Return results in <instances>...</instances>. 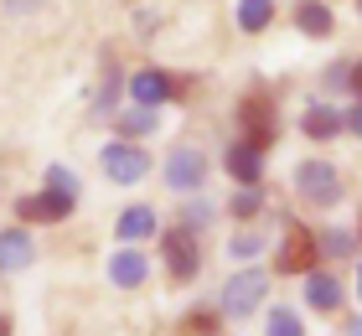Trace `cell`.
<instances>
[{"instance_id": "1", "label": "cell", "mask_w": 362, "mask_h": 336, "mask_svg": "<svg viewBox=\"0 0 362 336\" xmlns=\"http://www.w3.org/2000/svg\"><path fill=\"white\" fill-rule=\"evenodd\" d=\"M264 290H269V274L264 269H243V274H233L223 284V295H218V311L223 315H249L264 306Z\"/></svg>"}, {"instance_id": "2", "label": "cell", "mask_w": 362, "mask_h": 336, "mask_svg": "<svg viewBox=\"0 0 362 336\" xmlns=\"http://www.w3.org/2000/svg\"><path fill=\"white\" fill-rule=\"evenodd\" d=\"M98 166H104L109 181H119V187H135V181L151 171V156H145L140 145H124V140H109L98 150Z\"/></svg>"}, {"instance_id": "3", "label": "cell", "mask_w": 362, "mask_h": 336, "mask_svg": "<svg viewBox=\"0 0 362 336\" xmlns=\"http://www.w3.org/2000/svg\"><path fill=\"white\" fill-rule=\"evenodd\" d=\"M160 176H166L171 192H197L207 181V156L197 145H176L166 161H160Z\"/></svg>"}, {"instance_id": "4", "label": "cell", "mask_w": 362, "mask_h": 336, "mask_svg": "<svg viewBox=\"0 0 362 336\" xmlns=\"http://www.w3.org/2000/svg\"><path fill=\"white\" fill-rule=\"evenodd\" d=\"M295 187H300V197L310 207H337L341 202V176H337V166H326V161H305L300 171H295Z\"/></svg>"}, {"instance_id": "5", "label": "cell", "mask_w": 362, "mask_h": 336, "mask_svg": "<svg viewBox=\"0 0 362 336\" xmlns=\"http://www.w3.org/2000/svg\"><path fill=\"white\" fill-rule=\"evenodd\" d=\"M238 124H243V140L249 145H274V98L269 93H249L238 104Z\"/></svg>"}, {"instance_id": "6", "label": "cell", "mask_w": 362, "mask_h": 336, "mask_svg": "<svg viewBox=\"0 0 362 336\" xmlns=\"http://www.w3.org/2000/svg\"><path fill=\"white\" fill-rule=\"evenodd\" d=\"M316 248H321V238H310L300 223H290L285 243H279V254H274V269H279V274H300V269L316 264Z\"/></svg>"}, {"instance_id": "7", "label": "cell", "mask_w": 362, "mask_h": 336, "mask_svg": "<svg viewBox=\"0 0 362 336\" xmlns=\"http://www.w3.org/2000/svg\"><path fill=\"white\" fill-rule=\"evenodd\" d=\"M160 254H166V269L176 279H192L197 264H202V254H197V233L192 228H171L166 238H160Z\"/></svg>"}, {"instance_id": "8", "label": "cell", "mask_w": 362, "mask_h": 336, "mask_svg": "<svg viewBox=\"0 0 362 336\" xmlns=\"http://www.w3.org/2000/svg\"><path fill=\"white\" fill-rule=\"evenodd\" d=\"M129 98L145 104V109H160V104H171V98H176V83L160 73V67H140V73L129 78Z\"/></svg>"}, {"instance_id": "9", "label": "cell", "mask_w": 362, "mask_h": 336, "mask_svg": "<svg viewBox=\"0 0 362 336\" xmlns=\"http://www.w3.org/2000/svg\"><path fill=\"white\" fill-rule=\"evenodd\" d=\"M16 212L26 217V223H62V217L73 212V197H62V192H31L16 202Z\"/></svg>"}, {"instance_id": "10", "label": "cell", "mask_w": 362, "mask_h": 336, "mask_svg": "<svg viewBox=\"0 0 362 336\" xmlns=\"http://www.w3.org/2000/svg\"><path fill=\"white\" fill-rule=\"evenodd\" d=\"M228 176H233L238 187H259V176H264V150L249 145V140L228 145Z\"/></svg>"}, {"instance_id": "11", "label": "cell", "mask_w": 362, "mask_h": 336, "mask_svg": "<svg viewBox=\"0 0 362 336\" xmlns=\"http://www.w3.org/2000/svg\"><path fill=\"white\" fill-rule=\"evenodd\" d=\"M145 274H151V259H145L140 248H119V254L109 259V279L119 284V290H140Z\"/></svg>"}, {"instance_id": "12", "label": "cell", "mask_w": 362, "mask_h": 336, "mask_svg": "<svg viewBox=\"0 0 362 336\" xmlns=\"http://www.w3.org/2000/svg\"><path fill=\"white\" fill-rule=\"evenodd\" d=\"M305 306L310 311H321V315H332L341 306V284L332 274H321V269H310V279H305Z\"/></svg>"}, {"instance_id": "13", "label": "cell", "mask_w": 362, "mask_h": 336, "mask_svg": "<svg viewBox=\"0 0 362 336\" xmlns=\"http://www.w3.org/2000/svg\"><path fill=\"white\" fill-rule=\"evenodd\" d=\"M160 223H156V212L151 207H124L119 212V223H114V233H119V243H140V238H151Z\"/></svg>"}, {"instance_id": "14", "label": "cell", "mask_w": 362, "mask_h": 336, "mask_svg": "<svg viewBox=\"0 0 362 336\" xmlns=\"http://www.w3.org/2000/svg\"><path fill=\"white\" fill-rule=\"evenodd\" d=\"M295 26L305 31V37H332V6H321V0H300L295 6Z\"/></svg>"}, {"instance_id": "15", "label": "cell", "mask_w": 362, "mask_h": 336, "mask_svg": "<svg viewBox=\"0 0 362 336\" xmlns=\"http://www.w3.org/2000/svg\"><path fill=\"white\" fill-rule=\"evenodd\" d=\"M341 124H347V120H341L332 104H310L305 120H300V129L310 134V140H332V134H341Z\"/></svg>"}, {"instance_id": "16", "label": "cell", "mask_w": 362, "mask_h": 336, "mask_svg": "<svg viewBox=\"0 0 362 336\" xmlns=\"http://www.w3.org/2000/svg\"><path fill=\"white\" fill-rule=\"evenodd\" d=\"M0 264H6L11 274L31 264V238H26V228H6V238H0Z\"/></svg>"}, {"instance_id": "17", "label": "cell", "mask_w": 362, "mask_h": 336, "mask_svg": "<svg viewBox=\"0 0 362 336\" xmlns=\"http://www.w3.org/2000/svg\"><path fill=\"white\" fill-rule=\"evenodd\" d=\"M274 21V0H238V26L243 31H264Z\"/></svg>"}, {"instance_id": "18", "label": "cell", "mask_w": 362, "mask_h": 336, "mask_svg": "<svg viewBox=\"0 0 362 336\" xmlns=\"http://www.w3.org/2000/svg\"><path fill=\"white\" fill-rule=\"evenodd\" d=\"M114 129H119V134H151L156 129V109H145V104L124 109L119 120H114Z\"/></svg>"}, {"instance_id": "19", "label": "cell", "mask_w": 362, "mask_h": 336, "mask_svg": "<svg viewBox=\"0 0 362 336\" xmlns=\"http://www.w3.org/2000/svg\"><path fill=\"white\" fill-rule=\"evenodd\" d=\"M264 336H305V326H300V315H295L290 306H274V311H269Z\"/></svg>"}, {"instance_id": "20", "label": "cell", "mask_w": 362, "mask_h": 336, "mask_svg": "<svg viewBox=\"0 0 362 336\" xmlns=\"http://www.w3.org/2000/svg\"><path fill=\"white\" fill-rule=\"evenodd\" d=\"M47 192H62L78 202V176L68 171V166H47Z\"/></svg>"}, {"instance_id": "21", "label": "cell", "mask_w": 362, "mask_h": 336, "mask_svg": "<svg viewBox=\"0 0 362 336\" xmlns=\"http://www.w3.org/2000/svg\"><path fill=\"white\" fill-rule=\"evenodd\" d=\"M321 248H326L332 259H347V254H352V233H347V228H326V233H321Z\"/></svg>"}, {"instance_id": "22", "label": "cell", "mask_w": 362, "mask_h": 336, "mask_svg": "<svg viewBox=\"0 0 362 336\" xmlns=\"http://www.w3.org/2000/svg\"><path fill=\"white\" fill-rule=\"evenodd\" d=\"M259 202H264V197H259V187H238L233 202H228V212H233V217H254Z\"/></svg>"}, {"instance_id": "23", "label": "cell", "mask_w": 362, "mask_h": 336, "mask_svg": "<svg viewBox=\"0 0 362 336\" xmlns=\"http://www.w3.org/2000/svg\"><path fill=\"white\" fill-rule=\"evenodd\" d=\"M212 223V207H207V202H187V207H181V228H207Z\"/></svg>"}, {"instance_id": "24", "label": "cell", "mask_w": 362, "mask_h": 336, "mask_svg": "<svg viewBox=\"0 0 362 336\" xmlns=\"http://www.w3.org/2000/svg\"><path fill=\"white\" fill-rule=\"evenodd\" d=\"M259 248H264V238H259V233H238V238L228 243V254H233V259H254Z\"/></svg>"}, {"instance_id": "25", "label": "cell", "mask_w": 362, "mask_h": 336, "mask_svg": "<svg viewBox=\"0 0 362 336\" xmlns=\"http://www.w3.org/2000/svg\"><path fill=\"white\" fill-rule=\"evenodd\" d=\"M326 88H352V62H337L332 73H326Z\"/></svg>"}, {"instance_id": "26", "label": "cell", "mask_w": 362, "mask_h": 336, "mask_svg": "<svg viewBox=\"0 0 362 336\" xmlns=\"http://www.w3.org/2000/svg\"><path fill=\"white\" fill-rule=\"evenodd\" d=\"M347 129H352V134H362V104H357V109L347 114Z\"/></svg>"}, {"instance_id": "27", "label": "cell", "mask_w": 362, "mask_h": 336, "mask_svg": "<svg viewBox=\"0 0 362 336\" xmlns=\"http://www.w3.org/2000/svg\"><path fill=\"white\" fill-rule=\"evenodd\" d=\"M352 93L362 98V62H352Z\"/></svg>"}, {"instance_id": "28", "label": "cell", "mask_w": 362, "mask_h": 336, "mask_svg": "<svg viewBox=\"0 0 362 336\" xmlns=\"http://www.w3.org/2000/svg\"><path fill=\"white\" fill-rule=\"evenodd\" d=\"M347 336H362V315H352V321H347Z\"/></svg>"}, {"instance_id": "29", "label": "cell", "mask_w": 362, "mask_h": 336, "mask_svg": "<svg viewBox=\"0 0 362 336\" xmlns=\"http://www.w3.org/2000/svg\"><path fill=\"white\" fill-rule=\"evenodd\" d=\"M26 6H31V0H11V11H26Z\"/></svg>"}, {"instance_id": "30", "label": "cell", "mask_w": 362, "mask_h": 336, "mask_svg": "<svg viewBox=\"0 0 362 336\" xmlns=\"http://www.w3.org/2000/svg\"><path fill=\"white\" fill-rule=\"evenodd\" d=\"M357 300H362V264H357Z\"/></svg>"}, {"instance_id": "31", "label": "cell", "mask_w": 362, "mask_h": 336, "mask_svg": "<svg viewBox=\"0 0 362 336\" xmlns=\"http://www.w3.org/2000/svg\"><path fill=\"white\" fill-rule=\"evenodd\" d=\"M357 11H362V0H357Z\"/></svg>"}]
</instances>
